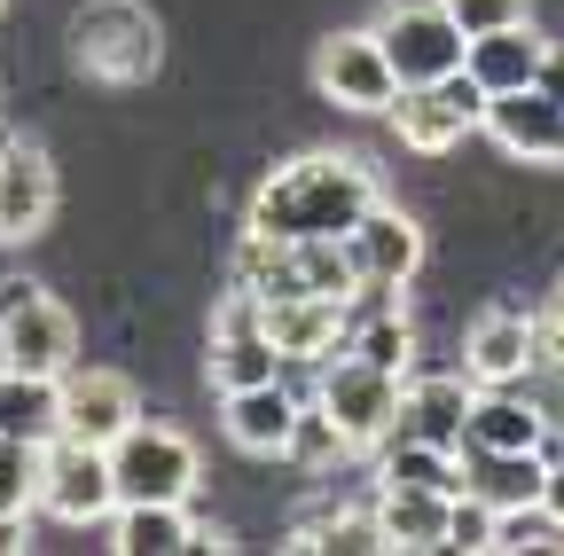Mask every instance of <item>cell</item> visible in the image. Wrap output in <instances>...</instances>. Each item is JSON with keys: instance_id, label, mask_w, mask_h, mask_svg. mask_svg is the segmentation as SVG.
I'll return each instance as SVG.
<instances>
[{"instance_id": "cell-1", "label": "cell", "mask_w": 564, "mask_h": 556, "mask_svg": "<svg viewBox=\"0 0 564 556\" xmlns=\"http://www.w3.org/2000/svg\"><path fill=\"white\" fill-rule=\"evenodd\" d=\"M377 204V181L361 157H337V150H314V157H291L274 165L251 196V228L274 236V243H314V236H352L361 212Z\"/></svg>"}, {"instance_id": "cell-2", "label": "cell", "mask_w": 564, "mask_h": 556, "mask_svg": "<svg viewBox=\"0 0 564 556\" xmlns=\"http://www.w3.org/2000/svg\"><path fill=\"white\" fill-rule=\"evenodd\" d=\"M377 47L392 55L400 87H432V79H455L463 55H470V32L455 24L447 0H384L377 9Z\"/></svg>"}, {"instance_id": "cell-3", "label": "cell", "mask_w": 564, "mask_h": 556, "mask_svg": "<svg viewBox=\"0 0 564 556\" xmlns=\"http://www.w3.org/2000/svg\"><path fill=\"white\" fill-rule=\"evenodd\" d=\"M322 415L345 432V447H384L400 432V400H408V377L361 361V353H329L322 361V384H314Z\"/></svg>"}, {"instance_id": "cell-4", "label": "cell", "mask_w": 564, "mask_h": 556, "mask_svg": "<svg viewBox=\"0 0 564 556\" xmlns=\"http://www.w3.org/2000/svg\"><path fill=\"white\" fill-rule=\"evenodd\" d=\"M70 47L95 79L110 87H141L158 72V17L141 9V0H95V9L70 17Z\"/></svg>"}, {"instance_id": "cell-5", "label": "cell", "mask_w": 564, "mask_h": 556, "mask_svg": "<svg viewBox=\"0 0 564 556\" xmlns=\"http://www.w3.org/2000/svg\"><path fill=\"white\" fill-rule=\"evenodd\" d=\"M384 118H392V133H400V150L447 157V150H463V133L486 126V87H478L470 72L432 79V87H400V102H392Z\"/></svg>"}, {"instance_id": "cell-6", "label": "cell", "mask_w": 564, "mask_h": 556, "mask_svg": "<svg viewBox=\"0 0 564 556\" xmlns=\"http://www.w3.org/2000/svg\"><path fill=\"white\" fill-rule=\"evenodd\" d=\"M110 470H118V502H188L196 478H204L196 439L173 424H133L110 447Z\"/></svg>"}, {"instance_id": "cell-7", "label": "cell", "mask_w": 564, "mask_h": 556, "mask_svg": "<svg viewBox=\"0 0 564 556\" xmlns=\"http://www.w3.org/2000/svg\"><path fill=\"white\" fill-rule=\"evenodd\" d=\"M40 510L63 517V525H110L118 510V470H110V447L95 439H47V478H40Z\"/></svg>"}, {"instance_id": "cell-8", "label": "cell", "mask_w": 564, "mask_h": 556, "mask_svg": "<svg viewBox=\"0 0 564 556\" xmlns=\"http://www.w3.org/2000/svg\"><path fill=\"white\" fill-rule=\"evenodd\" d=\"M314 87H322L337 110H361V118H377V110L400 102V72H392V55L377 47V32H337V40H322V47H314Z\"/></svg>"}, {"instance_id": "cell-9", "label": "cell", "mask_w": 564, "mask_h": 556, "mask_svg": "<svg viewBox=\"0 0 564 556\" xmlns=\"http://www.w3.org/2000/svg\"><path fill=\"white\" fill-rule=\"evenodd\" d=\"M486 142L518 157V165H564V102L549 87H510V95H486Z\"/></svg>"}, {"instance_id": "cell-10", "label": "cell", "mask_w": 564, "mask_h": 556, "mask_svg": "<svg viewBox=\"0 0 564 556\" xmlns=\"http://www.w3.org/2000/svg\"><path fill=\"white\" fill-rule=\"evenodd\" d=\"M0 369H24V377H70L79 369V321L70 306H55L47 291L17 314H0Z\"/></svg>"}, {"instance_id": "cell-11", "label": "cell", "mask_w": 564, "mask_h": 556, "mask_svg": "<svg viewBox=\"0 0 564 556\" xmlns=\"http://www.w3.org/2000/svg\"><path fill=\"white\" fill-rule=\"evenodd\" d=\"M133 424H141L133 377H118V369H70V377H63V432H70V439L118 447Z\"/></svg>"}, {"instance_id": "cell-12", "label": "cell", "mask_w": 564, "mask_h": 556, "mask_svg": "<svg viewBox=\"0 0 564 556\" xmlns=\"http://www.w3.org/2000/svg\"><path fill=\"white\" fill-rule=\"evenodd\" d=\"M541 369V321L525 314H478L463 337V377L470 384H525Z\"/></svg>"}, {"instance_id": "cell-13", "label": "cell", "mask_w": 564, "mask_h": 556, "mask_svg": "<svg viewBox=\"0 0 564 556\" xmlns=\"http://www.w3.org/2000/svg\"><path fill=\"white\" fill-rule=\"evenodd\" d=\"M267 337L282 345V361H329L352 337V306L345 298H314V291L267 298Z\"/></svg>"}, {"instance_id": "cell-14", "label": "cell", "mask_w": 564, "mask_h": 556, "mask_svg": "<svg viewBox=\"0 0 564 556\" xmlns=\"http://www.w3.org/2000/svg\"><path fill=\"white\" fill-rule=\"evenodd\" d=\"M345 251H352V266H361V283H392V291H400L408 274L423 266V228L377 196L369 212H361V228L345 236Z\"/></svg>"}, {"instance_id": "cell-15", "label": "cell", "mask_w": 564, "mask_h": 556, "mask_svg": "<svg viewBox=\"0 0 564 556\" xmlns=\"http://www.w3.org/2000/svg\"><path fill=\"white\" fill-rule=\"evenodd\" d=\"M228 400V439L243 447V455H291V439H299V415H306V400L291 392V384H251V392H220Z\"/></svg>"}, {"instance_id": "cell-16", "label": "cell", "mask_w": 564, "mask_h": 556, "mask_svg": "<svg viewBox=\"0 0 564 556\" xmlns=\"http://www.w3.org/2000/svg\"><path fill=\"white\" fill-rule=\"evenodd\" d=\"M470 407H478V384H470V377H408L400 432L463 455V447H470Z\"/></svg>"}, {"instance_id": "cell-17", "label": "cell", "mask_w": 564, "mask_h": 556, "mask_svg": "<svg viewBox=\"0 0 564 556\" xmlns=\"http://www.w3.org/2000/svg\"><path fill=\"white\" fill-rule=\"evenodd\" d=\"M541 63H549V40L525 17V24H502V32H478L470 55H463V72L486 95H510V87H541Z\"/></svg>"}, {"instance_id": "cell-18", "label": "cell", "mask_w": 564, "mask_h": 556, "mask_svg": "<svg viewBox=\"0 0 564 556\" xmlns=\"http://www.w3.org/2000/svg\"><path fill=\"white\" fill-rule=\"evenodd\" d=\"M220 392H251L282 377V345L267 337V321H212V353H204Z\"/></svg>"}, {"instance_id": "cell-19", "label": "cell", "mask_w": 564, "mask_h": 556, "mask_svg": "<svg viewBox=\"0 0 564 556\" xmlns=\"http://www.w3.org/2000/svg\"><path fill=\"white\" fill-rule=\"evenodd\" d=\"M55 220V165L40 150H9V173H0V243H24Z\"/></svg>"}, {"instance_id": "cell-20", "label": "cell", "mask_w": 564, "mask_h": 556, "mask_svg": "<svg viewBox=\"0 0 564 556\" xmlns=\"http://www.w3.org/2000/svg\"><path fill=\"white\" fill-rule=\"evenodd\" d=\"M377 525H384V548H447L455 494H440V486H384Z\"/></svg>"}, {"instance_id": "cell-21", "label": "cell", "mask_w": 564, "mask_h": 556, "mask_svg": "<svg viewBox=\"0 0 564 556\" xmlns=\"http://www.w3.org/2000/svg\"><path fill=\"white\" fill-rule=\"evenodd\" d=\"M0 439H63V377H24L0 369Z\"/></svg>"}, {"instance_id": "cell-22", "label": "cell", "mask_w": 564, "mask_h": 556, "mask_svg": "<svg viewBox=\"0 0 564 556\" xmlns=\"http://www.w3.org/2000/svg\"><path fill=\"white\" fill-rule=\"evenodd\" d=\"M110 548H118V556H173V548H196L188 502H118V510H110Z\"/></svg>"}, {"instance_id": "cell-23", "label": "cell", "mask_w": 564, "mask_h": 556, "mask_svg": "<svg viewBox=\"0 0 564 556\" xmlns=\"http://www.w3.org/2000/svg\"><path fill=\"white\" fill-rule=\"evenodd\" d=\"M549 439V407L518 400V384H478L470 407V447H541Z\"/></svg>"}, {"instance_id": "cell-24", "label": "cell", "mask_w": 564, "mask_h": 556, "mask_svg": "<svg viewBox=\"0 0 564 556\" xmlns=\"http://www.w3.org/2000/svg\"><path fill=\"white\" fill-rule=\"evenodd\" d=\"M384 486H440V494H463V462H455V447L392 432L384 439Z\"/></svg>"}, {"instance_id": "cell-25", "label": "cell", "mask_w": 564, "mask_h": 556, "mask_svg": "<svg viewBox=\"0 0 564 556\" xmlns=\"http://www.w3.org/2000/svg\"><path fill=\"white\" fill-rule=\"evenodd\" d=\"M40 478H47V447L0 439V525H17V517L40 510Z\"/></svg>"}, {"instance_id": "cell-26", "label": "cell", "mask_w": 564, "mask_h": 556, "mask_svg": "<svg viewBox=\"0 0 564 556\" xmlns=\"http://www.w3.org/2000/svg\"><path fill=\"white\" fill-rule=\"evenodd\" d=\"M291 548H329V556H369V548H384V525H377V510H337L329 525H306Z\"/></svg>"}, {"instance_id": "cell-27", "label": "cell", "mask_w": 564, "mask_h": 556, "mask_svg": "<svg viewBox=\"0 0 564 556\" xmlns=\"http://www.w3.org/2000/svg\"><path fill=\"white\" fill-rule=\"evenodd\" d=\"M494 502H478V494H455V525H447V548H470V556H486L494 548Z\"/></svg>"}, {"instance_id": "cell-28", "label": "cell", "mask_w": 564, "mask_h": 556, "mask_svg": "<svg viewBox=\"0 0 564 556\" xmlns=\"http://www.w3.org/2000/svg\"><path fill=\"white\" fill-rule=\"evenodd\" d=\"M455 9V24L478 40V32H502V24H525L533 17V0H447Z\"/></svg>"}, {"instance_id": "cell-29", "label": "cell", "mask_w": 564, "mask_h": 556, "mask_svg": "<svg viewBox=\"0 0 564 556\" xmlns=\"http://www.w3.org/2000/svg\"><path fill=\"white\" fill-rule=\"evenodd\" d=\"M291 455H299V462H329V455H345V432L322 415V400L299 415V439H291Z\"/></svg>"}, {"instance_id": "cell-30", "label": "cell", "mask_w": 564, "mask_h": 556, "mask_svg": "<svg viewBox=\"0 0 564 556\" xmlns=\"http://www.w3.org/2000/svg\"><path fill=\"white\" fill-rule=\"evenodd\" d=\"M541 369L564 377V283H556V298H549V314H541Z\"/></svg>"}, {"instance_id": "cell-31", "label": "cell", "mask_w": 564, "mask_h": 556, "mask_svg": "<svg viewBox=\"0 0 564 556\" xmlns=\"http://www.w3.org/2000/svg\"><path fill=\"white\" fill-rule=\"evenodd\" d=\"M541 510L556 517V533H564V455H549V486H541Z\"/></svg>"}, {"instance_id": "cell-32", "label": "cell", "mask_w": 564, "mask_h": 556, "mask_svg": "<svg viewBox=\"0 0 564 556\" xmlns=\"http://www.w3.org/2000/svg\"><path fill=\"white\" fill-rule=\"evenodd\" d=\"M40 298V283H24V274H9V283H0V314H17V306H32Z\"/></svg>"}, {"instance_id": "cell-33", "label": "cell", "mask_w": 564, "mask_h": 556, "mask_svg": "<svg viewBox=\"0 0 564 556\" xmlns=\"http://www.w3.org/2000/svg\"><path fill=\"white\" fill-rule=\"evenodd\" d=\"M541 87L564 102V47H549V63H541Z\"/></svg>"}, {"instance_id": "cell-34", "label": "cell", "mask_w": 564, "mask_h": 556, "mask_svg": "<svg viewBox=\"0 0 564 556\" xmlns=\"http://www.w3.org/2000/svg\"><path fill=\"white\" fill-rule=\"evenodd\" d=\"M0 173H9V150H0Z\"/></svg>"}, {"instance_id": "cell-35", "label": "cell", "mask_w": 564, "mask_h": 556, "mask_svg": "<svg viewBox=\"0 0 564 556\" xmlns=\"http://www.w3.org/2000/svg\"><path fill=\"white\" fill-rule=\"evenodd\" d=\"M0 9H9V0H0Z\"/></svg>"}]
</instances>
